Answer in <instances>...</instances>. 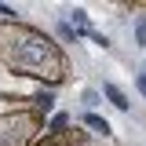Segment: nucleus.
Segmentation results:
<instances>
[{"label":"nucleus","instance_id":"f257e3e1","mask_svg":"<svg viewBox=\"0 0 146 146\" xmlns=\"http://www.w3.org/2000/svg\"><path fill=\"white\" fill-rule=\"evenodd\" d=\"M106 95H110V102H113L117 110H128V99H124V91H121V88H113V84H106Z\"/></svg>","mask_w":146,"mask_h":146},{"label":"nucleus","instance_id":"f03ea898","mask_svg":"<svg viewBox=\"0 0 146 146\" xmlns=\"http://www.w3.org/2000/svg\"><path fill=\"white\" fill-rule=\"evenodd\" d=\"M84 121H88V124L95 128V131H102V135H106V131H110V124H106V121H99V117H91V113H88V117H84Z\"/></svg>","mask_w":146,"mask_h":146},{"label":"nucleus","instance_id":"7ed1b4c3","mask_svg":"<svg viewBox=\"0 0 146 146\" xmlns=\"http://www.w3.org/2000/svg\"><path fill=\"white\" fill-rule=\"evenodd\" d=\"M139 40H143V44H146V18H143V22H139Z\"/></svg>","mask_w":146,"mask_h":146}]
</instances>
